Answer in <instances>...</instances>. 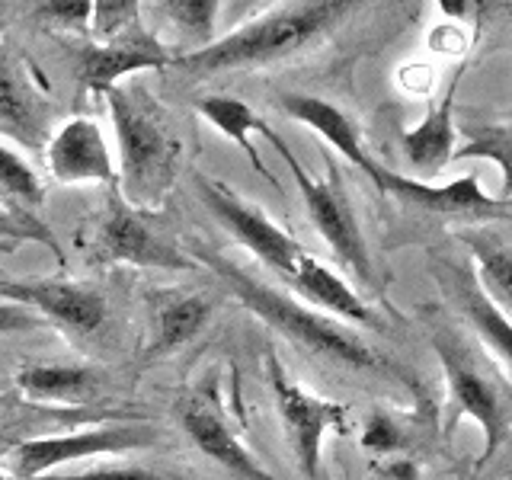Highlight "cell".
<instances>
[{
	"label": "cell",
	"mask_w": 512,
	"mask_h": 480,
	"mask_svg": "<svg viewBox=\"0 0 512 480\" xmlns=\"http://www.w3.org/2000/svg\"><path fill=\"white\" fill-rule=\"evenodd\" d=\"M375 189L384 192V196H394L400 202H410L416 208L432 215H448V218H464V221H477V224H490V221H503L509 218V202L487 196L480 189L477 176H461V180L452 183H423L416 176H404L394 170L378 167L375 173Z\"/></svg>",
	"instance_id": "obj_10"
},
{
	"label": "cell",
	"mask_w": 512,
	"mask_h": 480,
	"mask_svg": "<svg viewBox=\"0 0 512 480\" xmlns=\"http://www.w3.org/2000/svg\"><path fill=\"white\" fill-rule=\"evenodd\" d=\"M103 96L119 144L116 183L122 199L141 212H157L180 176L183 138L176 135L170 112L135 80L109 87Z\"/></svg>",
	"instance_id": "obj_1"
},
{
	"label": "cell",
	"mask_w": 512,
	"mask_h": 480,
	"mask_svg": "<svg viewBox=\"0 0 512 480\" xmlns=\"http://www.w3.org/2000/svg\"><path fill=\"white\" fill-rule=\"evenodd\" d=\"M55 103L32 84L23 61L0 42V135L39 151L52 141Z\"/></svg>",
	"instance_id": "obj_13"
},
{
	"label": "cell",
	"mask_w": 512,
	"mask_h": 480,
	"mask_svg": "<svg viewBox=\"0 0 512 480\" xmlns=\"http://www.w3.org/2000/svg\"><path fill=\"white\" fill-rule=\"evenodd\" d=\"M352 7L356 4H343V0L272 7L269 13L237 26L224 39H215L212 45L199 48V52L176 55L170 64L176 68V74H183L189 80L244 71V68H269V64L292 58L301 48L317 42L336 23H343V16Z\"/></svg>",
	"instance_id": "obj_2"
},
{
	"label": "cell",
	"mask_w": 512,
	"mask_h": 480,
	"mask_svg": "<svg viewBox=\"0 0 512 480\" xmlns=\"http://www.w3.org/2000/svg\"><path fill=\"white\" fill-rule=\"evenodd\" d=\"M208 314H212V304L202 295H183V298L164 301L154 317L157 324H154L148 356H167V352L196 340L202 327L208 324Z\"/></svg>",
	"instance_id": "obj_23"
},
{
	"label": "cell",
	"mask_w": 512,
	"mask_h": 480,
	"mask_svg": "<svg viewBox=\"0 0 512 480\" xmlns=\"http://www.w3.org/2000/svg\"><path fill=\"white\" fill-rule=\"evenodd\" d=\"M180 426L189 436V442L228 474H234L240 480H276L260 461L253 458L250 448L237 439V432L228 426V420H224L212 400L189 397L180 413Z\"/></svg>",
	"instance_id": "obj_15"
},
{
	"label": "cell",
	"mask_w": 512,
	"mask_h": 480,
	"mask_svg": "<svg viewBox=\"0 0 512 480\" xmlns=\"http://www.w3.org/2000/svg\"><path fill=\"white\" fill-rule=\"evenodd\" d=\"M141 26V4L138 0H100L93 4L90 13V39L93 42H109L122 36V32H132Z\"/></svg>",
	"instance_id": "obj_28"
},
{
	"label": "cell",
	"mask_w": 512,
	"mask_h": 480,
	"mask_svg": "<svg viewBox=\"0 0 512 480\" xmlns=\"http://www.w3.org/2000/svg\"><path fill=\"white\" fill-rule=\"evenodd\" d=\"M205 263L218 272V279L228 285V292L244 304L247 311L266 320V324L272 330H279L285 340L308 349L311 356L330 359L343 368H352V372H375V368L388 365L359 333H352L330 314L314 311L311 304L298 301L295 295L279 292L276 285L250 276L244 266L224 260V256H205Z\"/></svg>",
	"instance_id": "obj_3"
},
{
	"label": "cell",
	"mask_w": 512,
	"mask_h": 480,
	"mask_svg": "<svg viewBox=\"0 0 512 480\" xmlns=\"http://www.w3.org/2000/svg\"><path fill=\"white\" fill-rule=\"evenodd\" d=\"M42 327L48 324L32 308H26V304L0 301V333H32Z\"/></svg>",
	"instance_id": "obj_31"
},
{
	"label": "cell",
	"mask_w": 512,
	"mask_h": 480,
	"mask_svg": "<svg viewBox=\"0 0 512 480\" xmlns=\"http://www.w3.org/2000/svg\"><path fill=\"white\" fill-rule=\"evenodd\" d=\"M48 173L64 186L116 183V160L103 138V128L87 116L68 119L48 141Z\"/></svg>",
	"instance_id": "obj_14"
},
{
	"label": "cell",
	"mask_w": 512,
	"mask_h": 480,
	"mask_svg": "<svg viewBox=\"0 0 512 480\" xmlns=\"http://www.w3.org/2000/svg\"><path fill=\"white\" fill-rule=\"evenodd\" d=\"M263 138L279 151V157L288 164V170H292L295 183L301 189V199H304V205H308V215L314 221V228L320 237L327 240V247L333 250L336 260H340V266H346L362 285H372V279H375L372 276V256H368L365 237L359 231L356 212H352V202L346 196L343 176H340V170H336V164H330L324 180H314V176L301 167V160L282 141V135L276 132V128H266Z\"/></svg>",
	"instance_id": "obj_5"
},
{
	"label": "cell",
	"mask_w": 512,
	"mask_h": 480,
	"mask_svg": "<svg viewBox=\"0 0 512 480\" xmlns=\"http://www.w3.org/2000/svg\"><path fill=\"white\" fill-rule=\"evenodd\" d=\"M458 84H461V71H455L452 84H448L445 96L439 106H432L426 112V119L416 125V128H407L404 132V157L407 164L420 173L416 180L429 183V176H439L448 164H452V154L458 148V128H455V93H458Z\"/></svg>",
	"instance_id": "obj_17"
},
{
	"label": "cell",
	"mask_w": 512,
	"mask_h": 480,
	"mask_svg": "<svg viewBox=\"0 0 512 480\" xmlns=\"http://www.w3.org/2000/svg\"><path fill=\"white\" fill-rule=\"evenodd\" d=\"M90 13H93V4L87 0H68V4H39L36 7V16L48 26H64L71 32H84L90 36Z\"/></svg>",
	"instance_id": "obj_30"
},
{
	"label": "cell",
	"mask_w": 512,
	"mask_h": 480,
	"mask_svg": "<svg viewBox=\"0 0 512 480\" xmlns=\"http://www.w3.org/2000/svg\"><path fill=\"white\" fill-rule=\"evenodd\" d=\"M4 301L26 304L45 324H55L68 333H93L106 324V298L96 288L61 282V279H36V282H4Z\"/></svg>",
	"instance_id": "obj_12"
},
{
	"label": "cell",
	"mask_w": 512,
	"mask_h": 480,
	"mask_svg": "<svg viewBox=\"0 0 512 480\" xmlns=\"http://www.w3.org/2000/svg\"><path fill=\"white\" fill-rule=\"evenodd\" d=\"M0 295H4V282H0ZM0 301H4V298H0Z\"/></svg>",
	"instance_id": "obj_34"
},
{
	"label": "cell",
	"mask_w": 512,
	"mask_h": 480,
	"mask_svg": "<svg viewBox=\"0 0 512 480\" xmlns=\"http://www.w3.org/2000/svg\"><path fill=\"white\" fill-rule=\"evenodd\" d=\"M288 288H292L298 298H304L320 314L375 327V314L362 301V295L356 292V288H352L340 272H333L330 266L314 260L311 253H308V260L301 263V269L295 272V279L288 282Z\"/></svg>",
	"instance_id": "obj_19"
},
{
	"label": "cell",
	"mask_w": 512,
	"mask_h": 480,
	"mask_svg": "<svg viewBox=\"0 0 512 480\" xmlns=\"http://www.w3.org/2000/svg\"><path fill=\"white\" fill-rule=\"evenodd\" d=\"M266 372H269V388H272V397H276L282 429H285L288 445H292L298 471L304 477L317 480L324 436L330 429H336V432L346 429L349 410L343 404H336V400H327V397L308 391L304 384H298L272 352L266 356Z\"/></svg>",
	"instance_id": "obj_8"
},
{
	"label": "cell",
	"mask_w": 512,
	"mask_h": 480,
	"mask_svg": "<svg viewBox=\"0 0 512 480\" xmlns=\"http://www.w3.org/2000/svg\"><path fill=\"white\" fill-rule=\"evenodd\" d=\"M157 442V432L144 423H116V426H96V429H80L68 432V436H42L20 442L13 452L4 458V474L10 480H36L48 471L61 468L71 461H87V458H116L125 452H138Z\"/></svg>",
	"instance_id": "obj_6"
},
{
	"label": "cell",
	"mask_w": 512,
	"mask_h": 480,
	"mask_svg": "<svg viewBox=\"0 0 512 480\" xmlns=\"http://www.w3.org/2000/svg\"><path fill=\"white\" fill-rule=\"evenodd\" d=\"M0 480H7V474H4V468H0Z\"/></svg>",
	"instance_id": "obj_33"
},
{
	"label": "cell",
	"mask_w": 512,
	"mask_h": 480,
	"mask_svg": "<svg viewBox=\"0 0 512 480\" xmlns=\"http://www.w3.org/2000/svg\"><path fill=\"white\" fill-rule=\"evenodd\" d=\"M429 340L448 381L452 413L471 416L484 429V455H480L484 464L509 439V378L493 375L468 336L445 320H429Z\"/></svg>",
	"instance_id": "obj_4"
},
{
	"label": "cell",
	"mask_w": 512,
	"mask_h": 480,
	"mask_svg": "<svg viewBox=\"0 0 512 480\" xmlns=\"http://www.w3.org/2000/svg\"><path fill=\"white\" fill-rule=\"evenodd\" d=\"M48 480H186L180 474L144 468V464H100L80 474H45Z\"/></svg>",
	"instance_id": "obj_29"
},
{
	"label": "cell",
	"mask_w": 512,
	"mask_h": 480,
	"mask_svg": "<svg viewBox=\"0 0 512 480\" xmlns=\"http://www.w3.org/2000/svg\"><path fill=\"white\" fill-rule=\"evenodd\" d=\"M173 52L160 42L148 26H138L132 32L109 42H90L80 55V84L103 93L109 87L122 84V80L135 77L141 71H164L170 68Z\"/></svg>",
	"instance_id": "obj_11"
},
{
	"label": "cell",
	"mask_w": 512,
	"mask_h": 480,
	"mask_svg": "<svg viewBox=\"0 0 512 480\" xmlns=\"http://www.w3.org/2000/svg\"><path fill=\"white\" fill-rule=\"evenodd\" d=\"M154 10L180 32L183 39L192 42L189 52L215 42V20H218V4L215 0H164L154 4Z\"/></svg>",
	"instance_id": "obj_25"
},
{
	"label": "cell",
	"mask_w": 512,
	"mask_h": 480,
	"mask_svg": "<svg viewBox=\"0 0 512 480\" xmlns=\"http://www.w3.org/2000/svg\"><path fill=\"white\" fill-rule=\"evenodd\" d=\"M0 240H16V244H42L48 247L58 263H64V250L58 244L55 231L48 228L42 218H36L32 212H23L16 205H0Z\"/></svg>",
	"instance_id": "obj_27"
},
{
	"label": "cell",
	"mask_w": 512,
	"mask_h": 480,
	"mask_svg": "<svg viewBox=\"0 0 512 480\" xmlns=\"http://www.w3.org/2000/svg\"><path fill=\"white\" fill-rule=\"evenodd\" d=\"M0 189L16 202V208H39L45 202V189L39 183L36 170H32L26 160L16 154L7 144H0Z\"/></svg>",
	"instance_id": "obj_26"
},
{
	"label": "cell",
	"mask_w": 512,
	"mask_h": 480,
	"mask_svg": "<svg viewBox=\"0 0 512 480\" xmlns=\"http://www.w3.org/2000/svg\"><path fill=\"white\" fill-rule=\"evenodd\" d=\"M512 125L509 122H496V125H484V128H468V144L464 148H455L452 160H493L496 170L503 176V186H500V196L509 202V192H512Z\"/></svg>",
	"instance_id": "obj_24"
},
{
	"label": "cell",
	"mask_w": 512,
	"mask_h": 480,
	"mask_svg": "<svg viewBox=\"0 0 512 480\" xmlns=\"http://www.w3.org/2000/svg\"><path fill=\"white\" fill-rule=\"evenodd\" d=\"M458 480H468V477H458Z\"/></svg>",
	"instance_id": "obj_36"
},
{
	"label": "cell",
	"mask_w": 512,
	"mask_h": 480,
	"mask_svg": "<svg viewBox=\"0 0 512 480\" xmlns=\"http://www.w3.org/2000/svg\"><path fill=\"white\" fill-rule=\"evenodd\" d=\"M474 256V279L500 311L509 314L512 304V244L500 228L474 224L458 234Z\"/></svg>",
	"instance_id": "obj_21"
},
{
	"label": "cell",
	"mask_w": 512,
	"mask_h": 480,
	"mask_svg": "<svg viewBox=\"0 0 512 480\" xmlns=\"http://www.w3.org/2000/svg\"><path fill=\"white\" fill-rule=\"evenodd\" d=\"M16 388L36 404H87L100 388V372L87 365H64V362H45V365H23L16 372Z\"/></svg>",
	"instance_id": "obj_20"
},
{
	"label": "cell",
	"mask_w": 512,
	"mask_h": 480,
	"mask_svg": "<svg viewBox=\"0 0 512 480\" xmlns=\"http://www.w3.org/2000/svg\"><path fill=\"white\" fill-rule=\"evenodd\" d=\"M445 292L455 298L458 311L464 320H471V327L477 333V340L484 343L496 362H500V372L509 375V362H512V333H509V314L500 311L496 304L487 298L484 288L477 285L474 272L468 266L458 263H445Z\"/></svg>",
	"instance_id": "obj_16"
},
{
	"label": "cell",
	"mask_w": 512,
	"mask_h": 480,
	"mask_svg": "<svg viewBox=\"0 0 512 480\" xmlns=\"http://www.w3.org/2000/svg\"><path fill=\"white\" fill-rule=\"evenodd\" d=\"M36 480H48V477H36Z\"/></svg>",
	"instance_id": "obj_35"
},
{
	"label": "cell",
	"mask_w": 512,
	"mask_h": 480,
	"mask_svg": "<svg viewBox=\"0 0 512 480\" xmlns=\"http://www.w3.org/2000/svg\"><path fill=\"white\" fill-rule=\"evenodd\" d=\"M103 263H128L138 269H196V263L157 228L151 212L132 208L122 196H112L93 237Z\"/></svg>",
	"instance_id": "obj_9"
},
{
	"label": "cell",
	"mask_w": 512,
	"mask_h": 480,
	"mask_svg": "<svg viewBox=\"0 0 512 480\" xmlns=\"http://www.w3.org/2000/svg\"><path fill=\"white\" fill-rule=\"evenodd\" d=\"M279 106L285 109V116H292L295 122H304L308 128H314L330 148L340 151L349 164H356L368 180H375L378 164L362 148V135H359L356 122H352L340 106L320 100V96H308V93H282Z\"/></svg>",
	"instance_id": "obj_18"
},
{
	"label": "cell",
	"mask_w": 512,
	"mask_h": 480,
	"mask_svg": "<svg viewBox=\"0 0 512 480\" xmlns=\"http://www.w3.org/2000/svg\"><path fill=\"white\" fill-rule=\"evenodd\" d=\"M196 186H199L202 202L208 205V212H212L256 260L276 272V276H282L285 285L295 279L301 263L308 260V250H304L292 234L282 231L260 205L240 199L231 186L208 180V176H196Z\"/></svg>",
	"instance_id": "obj_7"
},
{
	"label": "cell",
	"mask_w": 512,
	"mask_h": 480,
	"mask_svg": "<svg viewBox=\"0 0 512 480\" xmlns=\"http://www.w3.org/2000/svg\"><path fill=\"white\" fill-rule=\"evenodd\" d=\"M365 448H372V452H388V448H397L400 436L394 432V426L388 420H381V416H375L372 423H368L365 429Z\"/></svg>",
	"instance_id": "obj_32"
},
{
	"label": "cell",
	"mask_w": 512,
	"mask_h": 480,
	"mask_svg": "<svg viewBox=\"0 0 512 480\" xmlns=\"http://www.w3.org/2000/svg\"><path fill=\"white\" fill-rule=\"evenodd\" d=\"M196 109H199V116L205 122H212L221 135H228L240 151L247 154V160L253 164V170L263 176L266 183L276 186L279 180L272 176V170L266 167V160L260 154V148L253 144V135L256 138H263L266 135V122L256 116V112L247 106V103H240L234 100V96H202V100H196Z\"/></svg>",
	"instance_id": "obj_22"
}]
</instances>
